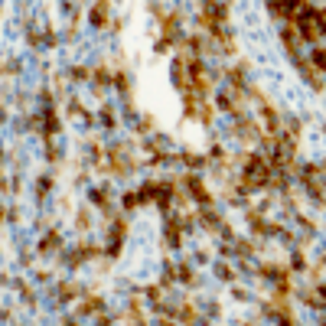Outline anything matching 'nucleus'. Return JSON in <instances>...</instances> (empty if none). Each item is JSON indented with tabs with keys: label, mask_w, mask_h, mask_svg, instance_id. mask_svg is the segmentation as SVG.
<instances>
[{
	"label": "nucleus",
	"mask_w": 326,
	"mask_h": 326,
	"mask_svg": "<svg viewBox=\"0 0 326 326\" xmlns=\"http://www.w3.org/2000/svg\"><path fill=\"white\" fill-rule=\"evenodd\" d=\"M313 59H317V65H323V69H326V49H317V55H313Z\"/></svg>",
	"instance_id": "f257e3e1"
}]
</instances>
